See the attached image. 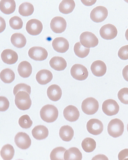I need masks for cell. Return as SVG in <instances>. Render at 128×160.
<instances>
[{"instance_id":"35","label":"cell","mask_w":128,"mask_h":160,"mask_svg":"<svg viewBox=\"0 0 128 160\" xmlns=\"http://www.w3.org/2000/svg\"><path fill=\"white\" fill-rule=\"evenodd\" d=\"M33 121L29 116L25 115L22 116L19 120V124L20 126L23 128H30L33 125Z\"/></svg>"},{"instance_id":"7","label":"cell","mask_w":128,"mask_h":160,"mask_svg":"<svg viewBox=\"0 0 128 160\" xmlns=\"http://www.w3.org/2000/svg\"><path fill=\"white\" fill-rule=\"evenodd\" d=\"M108 15V11L105 7L98 6L92 10L90 14L91 19L95 22L99 23L103 22L107 18Z\"/></svg>"},{"instance_id":"3","label":"cell","mask_w":128,"mask_h":160,"mask_svg":"<svg viewBox=\"0 0 128 160\" xmlns=\"http://www.w3.org/2000/svg\"><path fill=\"white\" fill-rule=\"evenodd\" d=\"M124 131V125L122 121L118 118L112 119L108 126V132L113 138H119L123 135Z\"/></svg>"},{"instance_id":"36","label":"cell","mask_w":128,"mask_h":160,"mask_svg":"<svg viewBox=\"0 0 128 160\" xmlns=\"http://www.w3.org/2000/svg\"><path fill=\"white\" fill-rule=\"evenodd\" d=\"M9 22L10 27L14 30H19L23 28L22 20L18 16H14L10 18Z\"/></svg>"},{"instance_id":"40","label":"cell","mask_w":128,"mask_h":160,"mask_svg":"<svg viewBox=\"0 0 128 160\" xmlns=\"http://www.w3.org/2000/svg\"><path fill=\"white\" fill-rule=\"evenodd\" d=\"M118 56L122 60L128 59V45L121 47L119 50Z\"/></svg>"},{"instance_id":"31","label":"cell","mask_w":128,"mask_h":160,"mask_svg":"<svg viewBox=\"0 0 128 160\" xmlns=\"http://www.w3.org/2000/svg\"><path fill=\"white\" fill-rule=\"evenodd\" d=\"M74 52L75 55L80 58H86L90 52V48H86L82 45L80 42L76 43L74 46Z\"/></svg>"},{"instance_id":"19","label":"cell","mask_w":128,"mask_h":160,"mask_svg":"<svg viewBox=\"0 0 128 160\" xmlns=\"http://www.w3.org/2000/svg\"><path fill=\"white\" fill-rule=\"evenodd\" d=\"M53 78L51 71L47 69L40 70L36 75V79L38 83L41 85H45L51 82Z\"/></svg>"},{"instance_id":"25","label":"cell","mask_w":128,"mask_h":160,"mask_svg":"<svg viewBox=\"0 0 128 160\" xmlns=\"http://www.w3.org/2000/svg\"><path fill=\"white\" fill-rule=\"evenodd\" d=\"M59 135L63 141L69 142L71 141L74 137V130L70 126H63L60 130Z\"/></svg>"},{"instance_id":"22","label":"cell","mask_w":128,"mask_h":160,"mask_svg":"<svg viewBox=\"0 0 128 160\" xmlns=\"http://www.w3.org/2000/svg\"><path fill=\"white\" fill-rule=\"evenodd\" d=\"M50 65L53 69L58 71H64L67 68V61L61 57H54L50 61Z\"/></svg>"},{"instance_id":"37","label":"cell","mask_w":128,"mask_h":160,"mask_svg":"<svg viewBox=\"0 0 128 160\" xmlns=\"http://www.w3.org/2000/svg\"><path fill=\"white\" fill-rule=\"evenodd\" d=\"M118 98L121 102L128 105V88H123L119 91Z\"/></svg>"},{"instance_id":"16","label":"cell","mask_w":128,"mask_h":160,"mask_svg":"<svg viewBox=\"0 0 128 160\" xmlns=\"http://www.w3.org/2000/svg\"><path fill=\"white\" fill-rule=\"evenodd\" d=\"M63 114L65 118L71 122L77 121L80 116L78 109L72 105H69L65 108Z\"/></svg>"},{"instance_id":"11","label":"cell","mask_w":128,"mask_h":160,"mask_svg":"<svg viewBox=\"0 0 128 160\" xmlns=\"http://www.w3.org/2000/svg\"><path fill=\"white\" fill-rule=\"evenodd\" d=\"M43 26L42 22L37 19L29 20L26 26V30L30 35L37 36L42 32Z\"/></svg>"},{"instance_id":"17","label":"cell","mask_w":128,"mask_h":160,"mask_svg":"<svg viewBox=\"0 0 128 160\" xmlns=\"http://www.w3.org/2000/svg\"><path fill=\"white\" fill-rule=\"evenodd\" d=\"M90 68L93 75L97 77L103 76L107 71L106 64L100 60L94 61L92 63Z\"/></svg>"},{"instance_id":"33","label":"cell","mask_w":128,"mask_h":160,"mask_svg":"<svg viewBox=\"0 0 128 160\" xmlns=\"http://www.w3.org/2000/svg\"><path fill=\"white\" fill-rule=\"evenodd\" d=\"M96 146L95 141L91 138H86L83 140L82 142V148L86 152H93L95 149Z\"/></svg>"},{"instance_id":"12","label":"cell","mask_w":128,"mask_h":160,"mask_svg":"<svg viewBox=\"0 0 128 160\" xmlns=\"http://www.w3.org/2000/svg\"><path fill=\"white\" fill-rule=\"evenodd\" d=\"M67 28V22L64 18L61 17H56L51 20L50 28L56 33H61L65 31Z\"/></svg>"},{"instance_id":"14","label":"cell","mask_w":128,"mask_h":160,"mask_svg":"<svg viewBox=\"0 0 128 160\" xmlns=\"http://www.w3.org/2000/svg\"><path fill=\"white\" fill-rule=\"evenodd\" d=\"M86 128L90 133L93 135H98L103 132L104 127L103 122L100 120L93 118L87 122Z\"/></svg>"},{"instance_id":"24","label":"cell","mask_w":128,"mask_h":160,"mask_svg":"<svg viewBox=\"0 0 128 160\" xmlns=\"http://www.w3.org/2000/svg\"><path fill=\"white\" fill-rule=\"evenodd\" d=\"M18 72L23 78H28L32 72V66L29 62L23 61L20 62L18 67Z\"/></svg>"},{"instance_id":"5","label":"cell","mask_w":128,"mask_h":160,"mask_svg":"<svg viewBox=\"0 0 128 160\" xmlns=\"http://www.w3.org/2000/svg\"><path fill=\"white\" fill-rule=\"evenodd\" d=\"M80 42L86 48H94L98 45L99 41L96 36L91 32L82 33L80 37Z\"/></svg>"},{"instance_id":"38","label":"cell","mask_w":128,"mask_h":160,"mask_svg":"<svg viewBox=\"0 0 128 160\" xmlns=\"http://www.w3.org/2000/svg\"><path fill=\"white\" fill-rule=\"evenodd\" d=\"M20 91H24L28 92L30 95L31 93V88L29 85L24 83L17 84L14 87L13 94L15 95Z\"/></svg>"},{"instance_id":"44","label":"cell","mask_w":128,"mask_h":160,"mask_svg":"<svg viewBox=\"0 0 128 160\" xmlns=\"http://www.w3.org/2000/svg\"><path fill=\"white\" fill-rule=\"evenodd\" d=\"M125 38L127 40V41H128V28L127 30H126L125 32Z\"/></svg>"},{"instance_id":"21","label":"cell","mask_w":128,"mask_h":160,"mask_svg":"<svg viewBox=\"0 0 128 160\" xmlns=\"http://www.w3.org/2000/svg\"><path fill=\"white\" fill-rule=\"evenodd\" d=\"M16 3L15 0H1L0 9L3 13L8 15L15 12Z\"/></svg>"},{"instance_id":"9","label":"cell","mask_w":128,"mask_h":160,"mask_svg":"<svg viewBox=\"0 0 128 160\" xmlns=\"http://www.w3.org/2000/svg\"><path fill=\"white\" fill-rule=\"evenodd\" d=\"M28 55L30 58L35 61H41L46 59L48 52L42 47H34L30 48Z\"/></svg>"},{"instance_id":"32","label":"cell","mask_w":128,"mask_h":160,"mask_svg":"<svg viewBox=\"0 0 128 160\" xmlns=\"http://www.w3.org/2000/svg\"><path fill=\"white\" fill-rule=\"evenodd\" d=\"M15 73L9 68H6L1 71L0 78L5 83H11L15 79Z\"/></svg>"},{"instance_id":"41","label":"cell","mask_w":128,"mask_h":160,"mask_svg":"<svg viewBox=\"0 0 128 160\" xmlns=\"http://www.w3.org/2000/svg\"><path fill=\"white\" fill-rule=\"evenodd\" d=\"M118 158L119 160L128 158V148H125L120 151L118 155Z\"/></svg>"},{"instance_id":"18","label":"cell","mask_w":128,"mask_h":160,"mask_svg":"<svg viewBox=\"0 0 128 160\" xmlns=\"http://www.w3.org/2000/svg\"><path fill=\"white\" fill-rule=\"evenodd\" d=\"M1 58L3 62L8 65L15 64L18 60L17 53L10 49L4 50L1 54Z\"/></svg>"},{"instance_id":"42","label":"cell","mask_w":128,"mask_h":160,"mask_svg":"<svg viewBox=\"0 0 128 160\" xmlns=\"http://www.w3.org/2000/svg\"><path fill=\"white\" fill-rule=\"evenodd\" d=\"M83 5L86 6H91L94 5L97 0H81Z\"/></svg>"},{"instance_id":"45","label":"cell","mask_w":128,"mask_h":160,"mask_svg":"<svg viewBox=\"0 0 128 160\" xmlns=\"http://www.w3.org/2000/svg\"><path fill=\"white\" fill-rule=\"evenodd\" d=\"M125 1V2H126L128 3V0H124Z\"/></svg>"},{"instance_id":"27","label":"cell","mask_w":128,"mask_h":160,"mask_svg":"<svg viewBox=\"0 0 128 160\" xmlns=\"http://www.w3.org/2000/svg\"><path fill=\"white\" fill-rule=\"evenodd\" d=\"M11 42L16 48H22L25 46L27 43L26 38L24 35L19 33L13 34L11 38Z\"/></svg>"},{"instance_id":"26","label":"cell","mask_w":128,"mask_h":160,"mask_svg":"<svg viewBox=\"0 0 128 160\" xmlns=\"http://www.w3.org/2000/svg\"><path fill=\"white\" fill-rule=\"evenodd\" d=\"M75 6L74 0H63L60 4L59 9L60 12L67 15L72 12Z\"/></svg>"},{"instance_id":"43","label":"cell","mask_w":128,"mask_h":160,"mask_svg":"<svg viewBox=\"0 0 128 160\" xmlns=\"http://www.w3.org/2000/svg\"><path fill=\"white\" fill-rule=\"evenodd\" d=\"M123 76L124 78L128 82V65H126L123 70Z\"/></svg>"},{"instance_id":"8","label":"cell","mask_w":128,"mask_h":160,"mask_svg":"<svg viewBox=\"0 0 128 160\" xmlns=\"http://www.w3.org/2000/svg\"><path fill=\"white\" fill-rule=\"evenodd\" d=\"M119 108L118 103L115 100L112 99L106 100L102 105L103 112L109 116H112L118 113Z\"/></svg>"},{"instance_id":"23","label":"cell","mask_w":128,"mask_h":160,"mask_svg":"<svg viewBox=\"0 0 128 160\" xmlns=\"http://www.w3.org/2000/svg\"><path fill=\"white\" fill-rule=\"evenodd\" d=\"M33 137L35 139L41 140L45 139L49 135L48 128L44 125H37L32 131Z\"/></svg>"},{"instance_id":"28","label":"cell","mask_w":128,"mask_h":160,"mask_svg":"<svg viewBox=\"0 0 128 160\" xmlns=\"http://www.w3.org/2000/svg\"><path fill=\"white\" fill-rule=\"evenodd\" d=\"M64 158L65 160H81L83 158V155L78 148H72L66 151Z\"/></svg>"},{"instance_id":"30","label":"cell","mask_w":128,"mask_h":160,"mask_svg":"<svg viewBox=\"0 0 128 160\" xmlns=\"http://www.w3.org/2000/svg\"><path fill=\"white\" fill-rule=\"evenodd\" d=\"M34 11V5L29 2L23 3L19 8V12L24 17H28L32 15Z\"/></svg>"},{"instance_id":"15","label":"cell","mask_w":128,"mask_h":160,"mask_svg":"<svg viewBox=\"0 0 128 160\" xmlns=\"http://www.w3.org/2000/svg\"><path fill=\"white\" fill-rule=\"evenodd\" d=\"M52 45L55 51L61 53L67 52L70 46L68 41L62 37L55 38L52 43Z\"/></svg>"},{"instance_id":"34","label":"cell","mask_w":128,"mask_h":160,"mask_svg":"<svg viewBox=\"0 0 128 160\" xmlns=\"http://www.w3.org/2000/svg\"><path fill=\"white\" fill-rule=\"evenodd\" d=\"M67 151L63 147H57L52 151L50 155V159L51 160H63L64 159L65 152Z\"/></svg>"},{"instance_id":"46","label":"cell","mask_w":128,"mask_h":160,"mask_svg":"<svg viewBox=\"0 0 128 160\" xmlns=\"http://www.w3.org/2000/svg\"><path fill=\"white\" fill-rule=\"evenodd\" d=\"M127 131H128V125H127Z\"/></svg>"},{"instance_id":"20","label":"cell","mask_w":128,"mask_h":160,"mask_svg":"<svg viewBox=\"0 0 128 160\" xmlns=\"http://www.w3.org/2000/svg\"><path fill=\"white\" fill-rule=\"evenodd\" d=\"M62 94V90L58 85L54 84L50 86L47 88V97L51 101H57L61 99Z\"/></svg>"},{"instance_id":"2","label":"cell","mask_w":128,"mask_h":160,"mask_svg":"<svg viewBox=\"0 0 128 160\" xmlns=\"http://www.w3.org/2000/svg\"><path fill=\"white\" fill-rule=\"evenodd\" d=\"M15 104L19 109L25 111L31 108L32 101L30 95L24 91H20L15 95Z\"/></svg>"},{"instance_id":"39","label":"cell","mask_w":128,"mask_h":160,"mask_svg":"<svg viewBox=\"0 0 128 160\" xmlns=\"http://www.w3.org/2000/svg\"><path fill=\"white\" fill-rule=\"evenodd\" d=\"M9 107V102L8 98L5 97H0V111L2 112L6 111Z\"/></svg>"},{"instance_id":"29","label":"cell","mask_w":128,"mask_h":160,"mask_svg":"<svg viewBox=\"0 0 128 160\" xmlns=\"http://www.w3.org/2000/svg\"><path fill=\"white\" fill-rule=\"evenodd\" d=\"M15 155V149L10 144H7L3 147L1 151V158L4 160H11Z\"/></svg>"},{"instance_id":"13","label":"cell","mask_w":128,"mask_h":160,"mask_svg":"<svg viewBox=\"0 0 128 160\" xmlns=\"http://www.w3.org/2000/svg\"><path fill=\"white\" fill-rule=\"evenodd\" d=\"M15 142L19 148L25 150L31 146V140L29 136L26 133L19 132L15 136Z\"/></svg>"},{"instance_id":"10","label":"cell","mask_w":128,"mask_h":160,"mask_svg":"<svg viewBox=\"0 0 128 160\" xmlns=\"http://www.w3.org/2000/svg\"><path fill=\"white\" fill-rule=\"evenodd\" d=\"M100 36L106 40L113 39L118 34L117 28L115 26L111 24H108L102 27L100 30Z\"/></svg>"},{"instance_id":"6","label":"cell","mask_w":128,"mask_h":160,"mask_svg":"<svg viewBox=\"0 0 128 160\" xmlns=\"http://www.w3.org/2000/svg\"><path fill=\"white\" fill-rule=\"evenodd\" d=\"M70 73L72 78L78 81L85 80L88 76L87 68L81 64H75L72 67Z\"/></svg>"},{"instance_id":"1","label":"cell","mask_w":128,"mask_h":160,"mask_svg":"<svg viewBox=\"0 0 128 160\" xmlns=\"http://www.w3.org/2000/svg\"><path fill=\"white\" fill-rule=\"evenodd\" d=\"M40 117L45 122H54L58 118V110L54 105H47L44 106L40 111Z\"/></svg>"},{"instance_id":"4","label":"cell","mask_w":128,"mask_h":160,"mask_svg":"<svg viewBox=\"0 0 128 160\" xmlns=\"http://www.w3.org/2000/svg\"><path fill=\"white\" fill-rule=\"evenodd\" d=\"M82 109L86 115H94L99 109V102L94 98H86L82 102Z\"/></svg>"}]
</instances>
